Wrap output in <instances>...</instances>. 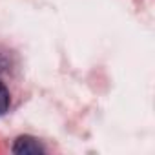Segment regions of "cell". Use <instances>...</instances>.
Here are the masks:
<instances>
[{
    "label": "cell",
    "mask_w": 155,
    "mask_h": 155,
    "mask_svg": "<svg viewBox=\"0 0 155 155\" xmlns=\"http://www.w3.org/2000/svg\"><path fill=\"white\" fill-rule=\"evenodd\" d=\"M13 153L17 155H38V153H44V146L35 139V137H29V135H22L15 140L13 148H11Z\"/></svg>",
    "instance_id": "cell-1"
},
{
    "label": "cell",
    "mask_w": 155,
    "mask_h": 155,
    "mask_svg": "<svg viewBox=\"0 0 155 155\" xmlns=\"http://www.w3.org/2000/svg\"><path fill=\"white\" fill-rule=\"evenodd\" d=\"M9 104H11L9 91H8V88L4 86V82H0V115H4V113L9 110Z\"/></svg>",
    "instance_id": "cell-2"
}]
</instances>
